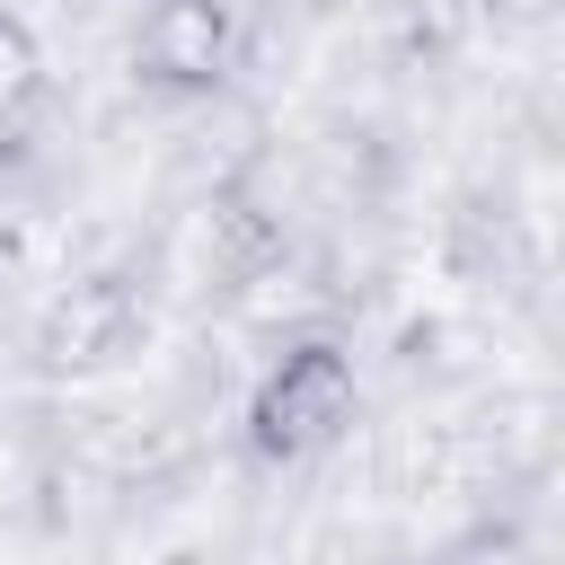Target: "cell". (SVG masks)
Returning a JSON list of instances; mask_svg holds the SVG:
<instances>
[{"label":"cell","instance_id":"cell-2","mask_svg":"<svg viewBox=\"0 0 565 565\" xmlns=\"http://www.w3.org/2000/svg\"><path fill=\"white\" fill-rule=\"evenodd\" d=\"M238 53V18L230 0H150L141 9V35H132V62L159 79V88H212Z\"/></svg>","mask_w":565,"mask_h":565},{"label":"cell","instance_id":"cell-3","mask_svg":"<svg viewBox=\"0 0 565 565\" xmlns=\"http://www.w3.org/2000/svg\"><path fill=\"white\" fill-rule=\"evenodd\" d=\"M132 327H141L132 282L79 274V282L44 309V362H53V371H97V362H115V353L132 344Z\"/></svg>","mask_w":565,"mask_h":565},{"label":"cell","instance_id":"cell-1","mask_svg":"<svg viewBox=\"0 0 565 565\" xmlns=\"http://www.w3.org/2000/svg\"><path fill=\"white\" fill-rule=\"evenodd\" d=\"M344 424H353V353L335 335L282 344L247 397V441L265 459H309V450L344 441Z\"/></svg>","mask_w":565,"mask_h":565},{"label":"cell","instance_id":"cell-4","mask_svg":"<svg viewBox=\"0 0 565 565\" xmlns=\"http://www.w3.org/2000/svg\"><path fill=\"white\" fill-rule=\"evenodd\" d=\"M44 88V53H35V26L0 9V124H18Z\"/></svg>","mask_w":565,"mask_h":565}]
</instances>
